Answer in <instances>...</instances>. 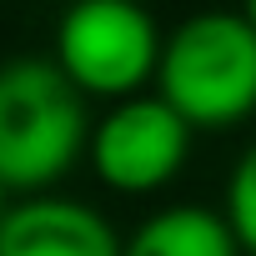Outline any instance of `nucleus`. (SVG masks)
I'll use <instances>...</instances> for the list:
<instances>
[{
  "label": "nucleus",
  "instance_id": "nucleus-1",
  "mask_svg": "<svg viewBox=\"0 0 256 256\" xmlns=\"http://www.w3.org/2000/svg\"><path fill=\"white\" fill-rule=\"evenodd\" d=\"M90 126L86 96L50 56L0 66V181L16 196H40L66 181L90 146Z\"/></svg>",
  "mask_w": 256,
  "mask_h": 256
},
{
  "label": "nucleus",
  "instance_id": "nucleus-2",
  "mask_svg": "<svg viewBox=\"0 0 256 256\" xmlns=\"http://www.w3.org/2000/svg\"><path fill=\"white\" fill-rule=\"evenodd\" d=\"M156 96H166L191 131H231L256 116V30L236 10L186 16L161 50Z\"/></svg>",
  "mask_w": 256,
  "mask_h": 256
},
{
  "label": "nucleus",
  "instance_id": "nucleus-3",
  "mask_svg": "<svg viewBox=\"0 0 256 256\" xmlns=\"http://www.w3.org/2000/svg\"><path fill=\"white\" fill-rule=\"evenodd\" d=\"M166 36L136 0H70L56 20L50 60L76 80L80 96L126 100L141 96L161 70Z\"/></svg>",
  "mask_w": 256,
  "mask_h": 256
},
{
  "label": "nucleus",
  "instance_id": "nucleus-4",
  "mask_svg": "<svg viewBox=\"0 0 256 256\" xmlns=\"http://www.w3.org/2000/svg\"><path fill=\"white\" fill-rule=\"evenodd\" d=\"M191 126L181 120V110L166 96H126L110 100L96 126H90V146L86 161L96 171V181L116 196H151L161 186H171L191 156Z\"/></svg>",
  "mask_w": 256,
  "mask_h": 256
},
{
  "label": "nucleus",
  "instance_id": "nucleus-5",
  "mask_svg": "<svg viewBox=\"0 0 256 256\" xmlns=\"http://www.w3.org/2000/svg\"><path fill=\"white\" fill-rule=\"evenodd\" d=\"M126 236L90 201L76 196H20L0 221V256H120Z\"/></svg>",
  "mask_w": 256,
  "mask_h": 256
},
{
  "label": "nucleus",
  "instance_id": "nucleus-6",
  "mask_svg": "<svg viewBox=\"0 0 256 256\" xmlns=\"http://www.w3.org/2000/svg\"><path fill=\"white\" fill-rule=\"evenodd\" d=\"M120 256H246L231 221L211 206H166L126 236Z\"/></svg>",
  "mask_w": 256,
  "mask_h": 256
},
{
  "label": "nucleus",
  "instance_id": "nucleus-7",
  "mask_svg": "<svg viewBox=\"0 0 256 256\" xmlns=\"http://www.w3.org/2000/svg\"><path fill=\"white\" fill-rule=\"evenodd\" d=\"M221 216L231 221L241 251L256 256V141L241 151V161L226 176V206H221Z\"/></svg>",
  "mask_w": 256,
  "mask_h": 256
},
{
  "label": "nucleus",
  "instance_id": "nucleus-8",
  "mask_svg": "<svg viewBox=\"0 0 256 256\" xmlns=\"http://www.w3.org/2000/svg\"><path fill=\"white\" fill-rule=\"evenodd\" d=\"M10 196H16V191H10V186H6V181H0V221H6V211H10V206H16V201H10Z\"/></svg>",
  "mask_w": 256,
  "mask_h": 256
},
{
  "label": "nucleus",
  "instance_id": "nucleus-9",
  "mask_svg": "<svg viewBox=\"0 0 256 256\" xmlns=\"http://www.w3.org/2000/svg\"><path fill=\"white\" fill-rule=\"evenodd\" d=\"M241 16H246V26L256 30V0H241Z\"/></svg>",
  "mask_w": 256,
  "mask_h": 256
}]
</instances>
